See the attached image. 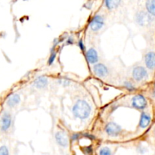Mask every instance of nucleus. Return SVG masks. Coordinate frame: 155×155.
Returning <instances> with one entry per match:
<instances>
[{"mask_svg":"<svg viewBox=\"0 0 155 155\" xmlns=\"http://www.w3.org/2000/svg\"><path fill=\"white\" fill-rule=\"evenodd\" d=\"M124 87L126 88V89H127L128 90H130V91L134 90V89H135L134 85H133V83H131V82H129V81L124 82Z\"/></svg>","mask_w":155,"mask_h":155,"instance_id":"nucleus-17","label":"nucleus"},{"mask_svg":"<svg viewBox=\"0 0 155 155\" xmlns=\"http://www.w3.org/2000/svg\"><path fill=\"white\" fill-rule=\"evenodd\" d=\"M12 124V117L8 112H4L1 117V130L5 132L10 128Z\"/></svg>","mask_w":155,"mask_h":155,"instance_id":"nucleus-7","label":"nucleus"},{"mask_svg":"<svg viewBox=\"0 0 155 155\" xmlns=\"http://www.w3.org/2000/svg\"><path fill=\"white\" fill-rule=\"evenodd\" d=\"M104 24V18L101 15H95L89 23V27L92 31H98L102 28Z\"/></svg>","mask_w":155,"mask_h":155,"instance_id":"nucleus-4","label":"nucleus"},{"mask_svg":"<svg viewBox=\"0 0 155 155\" xmlns=\"http://www.w3.org/2000/svg\"><path fill=\"white\" fill-rule=\"evenodd\" d=\"M99 154L101 155H110L111 154L110 149L108 148H102L99 151Z\"/></svg>","mask_w":155,"mask_h":155,"instance_id":"nucleus-18","label":"nucleus"},{"mask_svg":"<svg viewBox=\"0 0 155 155\" xmlns=\"http://www.w3.org/2000/svg\"><path fill=\"white\" fill-rule=\"evenodd\" d=\"M55 57H56V53L54 52V51H52V53H51V56H50L49 59H48V64L49 65L52 64V63L54 62V59H55Z\"/></svg>","mask_w":155,"mask_h":155,"instance_id":"nucleus-19","label":"nucleus"},{"mask_svg":"<svg viewBox=\"0 0 155 155\" xmlns=\"http://www.w3.org/2000/svg\"><path fill=\"white\" fill-rule=\"evenodd\" d=\"M21 101V97L18 94H13L7 99V105L10 107H14L18 105Z\"/></svg>","mask_w":155,"mask_h":155,"instance_id":"nucleus-12","label":"nucleus"},{"mask_svg":"<svg viewBox=\"0 0 155 155\" xmlns=\"http://www.w3.org/2000/svg\"><path fill=\"white\" fill-rule=\"evenodd\" d=\"M105 131L107 135L110 136H119L120 133L122 131V129L115 123H109L106 125L105 127Z\"/></svg>","mask_w":155,"mask_h":155,"instance_id":"nucleus-6","label":"nucleus"},{"mask_svg":"<svg viewBox=\"0 0 155 155\" xmlns=\"http://www.w3.org/2000/svg\"><path fill=\"white\" fill-rule=\"evenodd\" d=\"M153 17L154 16L151 15L148 12H145L142 11V12H139V13L136 15V22H137L140 26H142V27H147V26L151 25L152 21H154Z\"/></svg>","mask_w":155,"mask_h":155,"instance_id":"nucleus-2","label":"nucleus"},{"mask_svg":"<svg viewBox=\"0 0 155 155\" xmlns=\"http://www.w3.org/2000/svg\"><path fill=\"white\" fill-rule=\"evenodd\" d=\"M94 73L96 76L99 77H104L108 74V70L107 67L103 64H96L93 68Z\"/></svg>","mask_w":155,"mask_h":155,"instance_id":"nucleus-8","label":"nucleus"},{"mask_svg":"<svg viewBox=\"0 0 155 155\" xmlns=\"http://www.w3.org/2000/svg\"><path fill=\"white\" fill-rule=\"evenodd\" d=\"M55 139L57 143L61 147H67L68 145V138L63 132H58L55 134Z\"/></svg>","mask_w":155,"mask_h":155,"instance_id":"nucleus-10","label":"nucleus"},{"mask_svg":"<svg viewBox=\"0 0 155 155\" xmlns=\"http://www.w3.org/2000/svg\"><path fill=\"white\" fill-rule=\"evenodd\" d=\"M8 154V151L5 146H2L0 148V155H7Z\"/></svg>","mask_w":155,"mask_h":155,"instance_id":"nucleus-20","label":"nucleus"},{"mask_svg":"<svg viewBox=\"0 0 155 155\" xmlns=\"http://www.w3.org/2000/svg\"><path fill=\"white\" fill-rule=\"evenodd\" d=\"M33 84L37 89H43L48 84V79L45 77H39L35 80Z\"/></svg>","mask_w":155,"mask_h":155,"instance_id":"nucleus-14","label":"nucleus"},{"mask_svg":"<svg viewBox=\"0 0 155 155\" xmlns=\"http://www.w3.org/2000/svg\"><path fill=\"white\" fill-rule=\"evenodd\" d=\"M146 9L151 15L155 17V0H147Z\"/></svg>","mask_w":155,"mask_h":155,"instance_id":"nucleus-16","label":"nucleus"},{"mask_svg":"<svg viewBox=\"0 0 155 155\" xmlns=\"http://www.w3.org/2000/svg\"><path fill=\"white\" fill-rule=\"evenodd\" d=\"M120 2L121 0H105L104 1L105 6L109 10H113V9L117 8L120 4Z\"/></svg>","mask_w":155,"mask_h":155,"instance_id":"nucleus-15","label":"nucleus"},{"mask_svg":"<svg viewBox=\"0 0 155 155\" xmlns=\"http://www.w3.org/2000/svg\"><path fill=\"white\" fill-rule=\"evenodd\" d=\"M86 59L89 64H95L98 61V55L97 51L94 48H90L86 51Z\"/></svg>","mask_w":155,"mask_h":155,"instance_id":"nucleus-11","label":"nucleus"},{"mask_svg":"<svg viewBox=\"0 0 155 155\" xmlns=\"http://www.w3.org/2000/svg\"><path fill=\"white\" fill-rule=\"evenodd\" d=\"M132 105L139 110H143L147 107L146 98L142 95H136L132 99Z\"/></svg>","mask_w":155,"mask_h":155,"instance_id":"nucleus-3","label":"nucleus"},{"mask_svg":"<svg viewBox=\"0 0 155 155\" xmlns=\"http://www.w3.org/2000/svg\"><path fill=\"white\" fill-rule=\"evenodd\" d=\"M84 149H85V153H86V154H91V153H92V147H87V148H84Z\"/></svg>","mask_w":155,"mask_h":155,"instance_id":"nucleus-21","label":"nucleus"},{"mask_svg":"<svg viewBox=\"0 0 155 155\" xmlns=\"http://www.w3.org/2000/svg\"><path fill=\"white\" fill-rule=\"evenodd\" d=\"M73 113L80 119H86L90 115L91 107L84 100H78L73 107Z\"/></svg>","mask_w":155,"mask_h":155,"instance_id":"nucleus-1","label":"nucleus"},{"mask_svg":"<svg viewBox=\"0 0 155 155\" xmlns=\"http://www.w3.org/2000/svg\"><path fill=\"white\" fill-rule=\"evenodd\" d=\"M148 75V71L143 67H136L133 71V77L136 81H142L144 79L146 78Z\"/></svg>","mask_w":155,"mask_h":155,"instance_id":"nucleus-5","label":"nucleus"},{"mask_svg":"<svg viewBox=\"0 0 155 155\" xmlns=\"http://www.w3.org/2000/svg\"><path fill=\"white\" fill-rule=\"evenodd\" d=\"M145 62L146 67L149 70L155 69V52L149 51L145 56Z\"/></svg>","mask_w":155,"mask_h":155,"instance_id":"nucleus-9","label":"nucleus"},{"mask_svg":"<svg viewBox=\"0 0 155 155\" xmlns=\"http://www.w3.org/2000/svg\"><path fill=\"white\" fill-rule=\"evenodd\" d=\"M77 136H79L78 135H74V136H72V139L73 140H75V139H77Z\"/></svg>","mask_w":155,"mask_h":155,"instance_id":"nucleus-23","label":"nucleus"},{"mask_svg":"<svg viewBox=\"0 0 155 155\" xmlns=\"http://www.w3.org/2000/svg\"><path fill=\"white\" fill-rule=\"evenodd\" d=\"M79 46H80V48H81L82 50L84 49V45H83V41H82V40H80V42H79Z\"/></svg>","mask_w":155,"mask_h":155,"instance_id":"nucleus-22","label":"nucleus"},{"mask_svg":"<svg viewBox=\"0 0 155 155\" xmlns=\"http://www.w3.org/2000/svg\"><path fill=\"white\" fill-rule=\"evenodd\" d=\"M151 116L150 114H148V113H143L141 115V119H140V123H139V127L142 129H145L148 127V125L151 123Z\"/></svg>","mask_w":155,"mask_h":155,"instance_id":"nucleus-13","label":"nucleus"}]
</instances>
